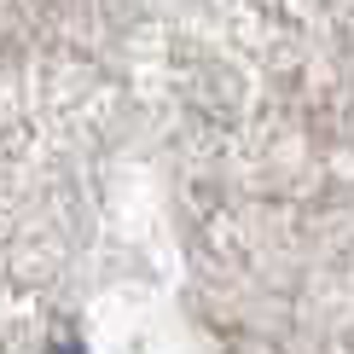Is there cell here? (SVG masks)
<instances>
[]
</instances>
